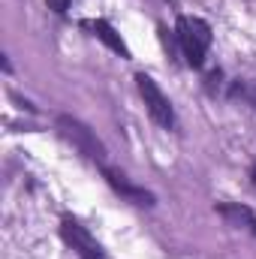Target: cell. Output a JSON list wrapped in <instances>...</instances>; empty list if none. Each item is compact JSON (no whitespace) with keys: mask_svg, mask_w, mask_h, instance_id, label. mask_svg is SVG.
Masks as SVG:
<instances>
[{"mask_svg":"<svg viewBox=\"0 0 256 259\" xmlns=\"http://www.w3.org/2000/svg\"><path fill=\"white\" fill-rule=\"evenodd\" d=\"M175 33H178V46H181L187 64L193 69H199V66L205 64L208 46H211V27H208V21L196 18V15H178Z\"/></svg>","mask_w":256,"mask_h":259,"instance_id":"6da1fadb","label":"cell"},{"mask_svg":"<svg viewBox=\"0 0 256 259\" xmlns=\"http://www.w3.org/2000/svg\"><path fill=\"white\" fill-rule=\"evenodd\" d=\"M58 130H61V136H64L66 142H69L72 148H78L88 160L106 166V145L97 139V133L88 127V124H81V121L72 118V115H58Z\"/></svg>","mask_w":256,"mask_h":259,"instance_id":"7a4b0ae2","label":"cell"},{"mask_svg":"<svg viewBox=\"0 0 256 259\" xmlns=\"http://www.w3.org/2000/svg\"><path fill=\"white\" fill-rule=\"evenodd\" d=\"M136 88H139V94H142V100H145L148 115H151L160 127H166V130L175 127V112H172V103H169V97L160 91V84H157L151 75L139 72V75H136Z\"/></svg>","mask_w":256,"mask_h":259,"instance_id":"3957f363","label":"cell"},{"mask_svg":"<svg viewBox=\"0 0 256 259\" xmlns=\"http://www.w3.org/2000/svg\"><path fill=\"white\" fill-rule=\"evenodd\" d=\"M61 235H64V241L81 259H106V256H103V247L97 244V238H94V235L78 223V220L64 217V223H61Z\"/></svg>","mask_w":256,"mask_h":259,"instance_id":"277c9868","label":"cell"},{"mask_svg":"<svg viewBox=\"0 0 256 259\" xmlns=\"http://www.w3.org/2000/svg\"><path fill=\"white\" fill-rule=\"evenodd\" d=\"M81 27L84 30H91V36H97L103 46H109L115 55H121V58H130V49H127V42L121 39V33L106 21V18H84L81 21Z\"/></svg>","mask_w":256,"mask_h":259,"instance_id":"5b68a950","label":"cell"},{"mask_svg":"<svg viewBox=\"0 0 256 259\" xmlns=\"http://www.w3.org/2000/svg\"><path fill=\"white\" fill-rule=\"evenodd\" d=\"M103 175H106V181L118 190V193H124L130 202H136V205H154L157 199L151 190H145V187H136V184H130L127 175L124 172H118V169H109V166H103Z\"/></svg>","mask_w":256,"mask_h":259,"instance_id":"8992f818","label":"cell"},{"mask_svg":"<svg viewBox=\"0 0 256 259\" xmlns=\"http://www.w3.org/2000/svg\"><path fill=\"white\" fill-rule=\"evenodd\" d=\"M217 214L223 217V220H229V226H241V223H247V226H253L256 217L253 211L247 208V205H217Z\"/></svg>","mask_w":256,"mask_h":259,"instance_id":"52a82bcc","label":"cell"},{"mask_svg":"<svg viewBox=\"0 0 256 259\" xmlns=\"http://www.w3.org/2000/svg\"><path fill=\"white\" fill-rule=\"evenodd\" d=\"M229 97H232V100H241L244 106H250V109L256 112V84H253V81H244V78L232 81Z\"/></svg>","mask_w":256,"mask_h":259,"instance_id":"ba28073f","label":"cell"},{"mask_svg":"<svg viewBox=\"0 0 256 259\" xmlns=\"http://www.w3.org/2000/svg\"><path fill=\"white\" fill-rule=\"evenodd\" d=\"M46 3H49V9L58 12V15H66V9H69V0H46Z\"/></svg>","mask_w":256,"mask_h":259,"instance_id":"9c48e42d","label":"cell"},{"mask_svg":"<svg viewBox=\"0 0 256 259\" xmlns=\"http://www.w3.org/2000/svg\"><path fill=\"white\" fill-rule=\"evenodd\" d=\"M253 187H256V169H253Z\"/></svg>","mask_w":256,"mask_h":259,"instance_id":"30bf717a","label":"cell"},{"mask_svg":"<svg viewBox=\"0 0 256 259\" xmlns=\"http://www.w3.org/2000/svg\"><path fill=\"white\" fill-rule=\"evenodd\" d=\"M250 229H253V232H256V223H253V226H250Z\"/></svg>","mask_w":256,"mask_h":259,"instance_id":"8fae6325","label":"cell"}]
</instances>
